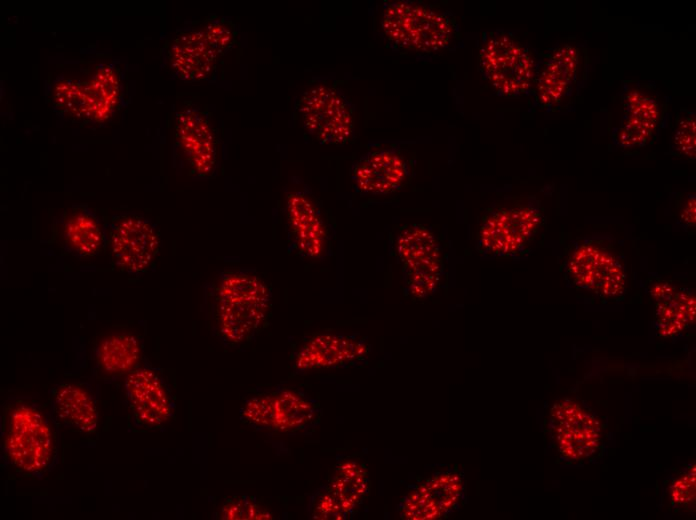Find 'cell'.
<instances>
[{
    "label": "cell",
    "mask_w": 696,
    "mask_h": 520,
    "mask_svg": "<svg viewBox=\"0 0 696 520\" xmlns=\"http://www.w3.org/2000/svg\"><path fill=\"white\" fill-rule=\"evenodd\" d=\"M1 435L4 460L22 475L40 477L57 460L56 428L48 413L35 402L17 398L6 403Z\"/></svg>",
    "instance_id": "obj_1"
},
{
    "label": "cell",
    "mask_w": 696,
    "mask_h": 520,
    "mask_svg": "<svg viewBox=\"0 0 696 520\" xmlns=\"http://www.w3.org/2000/svg\"><path fill=\"white\" fill-rule=\"evenodd\" d=\"M544 223V210L537 197L504 199L492 204L481 216L475 249L485 259H524L531 253Z\"/></svg>",
    "instance_id": "obj_2"
},
{
    "label": "cell",
    "mask_w": 696,
    "mask_h": 520,
    "mask_svg": "<svg viewBox=\"0 0 696 520\" xmlns=\"http://www.w3.org/2000/svg\"><path fill=\"white\" fill-rule=\"evenodd\" d=\"M213 318L223 340L237 344L248 339L263 323L271 294L254 273L225 270L210 288Z\"/></svg>",
    "instance_id": "obj_3"
},
{
    "label": "cell",
    "mask_w": 696,
    "mask_h": 520,
    "mask_svg": "<svg viewBox=\"0 0 696 520\" xmlns=\"http://www.w3.org/2000/svg\"><path fill=\"white\" fill-rule=\"evenodd\" d=\"M380 25L388 47L420 54L449 48L459 30L450 12L412 0L385 1Z\"/></svg>",
    "instance_id": "obj_4"
},
{
    "label": "cell",
    "mask_w": 696,
    "mask_h": 520,
    "mask_svg": "<svg viewBox=\"0 0 696 520\" xmlns=\"http://www.w3.org/2000/svg\"><path fill=\"white\" fill-rule=\"evenodd\" d=\"M538 63V54L512 32L497 28L482 33L478 69L497 96L520 98L531 94Z\"/></svg>",
    "instance_id": "obj_5"
},
{
    "label": "cell",
    "mask_w": 696,
    "mask_h": 520,
    "mask_svg": "<svg viewBox=\"0 0 696 520\" xmlns=\"http://www.w3.org/2000/svg\"><path fill=\"white\" fill-rule=\"evenodd\" d=\"M562 270L571 287L601 299H619L624 294L626 263L610 237L585 236L574 240Z\"/></svg>",
    "instance_id": "obj_6"
},
{
    "label": "cell",
    "mask_w": 696,
    "mask_h": 520,
    "mask_svg": "<svg viewBox=\"0 0 696 520\" xmlns=\"http://www.w3.org/2000/svg\"><path fill=\"white\" fill-rule=\"evenodd\" d=\"M122 94L119 66L102 63L89 79L64 78L57 89L56 106L63 117L100 124L116 112Z\"/></svg>",
    "instance_id": "obj_7"
},
{
    "label": "cell",
    "mask_w": 696,
    "mask_h": 520,
    "mask_svg": "<svg viewBox=\"0 0 696 520\" xmlns=\"http://www.w3.org/2000/svg\"><path fill=\"white\" fill-rule=\"evenodd\" d=\"M394 254L401 266L403 291L406 296L422 299L434 293L444 274L442 247L436 236L419 223L399 228Z\"/></svg>",
    "instance_id": "obj_8"
},
{
    "label": "cell",
    "mask_w": 696,
    "mask_h": 520,
    "mask_svg": "<svg viewBox=\"0 0 696 520\" xmlns=\"http://www.w3.org/2000/svg\"><path fill=\"white\" fill-rule=\"evenodd\" d=\"M296 109L305 130L320 144L344 145L354 138L355 107L338 87L313 85L297 100Z\"/></svg>",
    "instance_id": "obj_9"
},
{
    "label": "cell",
    "mask_w": 696,
    "mask_h": 520,
    "mask_svg": "<svg viewBox=\"0 0 696 520\" xmlns=\"http://www.w3.org/2000/svg\"><path fill=\"white\" fill-rule=\"evenodd\" d=\"M105 227L106 248L119 270L138 276L151 267L160 247L159 230L153 222L134 212H120Z\"/></svg>",
    "instance_id": "obj_10"
},
{
    "label": "cell",
    "mask_w": 696,
    "mask_h": 520,
    "mask_svg": "<svg viewBox=\"0 0 696 520\" xmlns=\"http://www.w3.org/2000/svg\"><path fill=\"white\" fill-rule=\"evenodd\" d=\"M539 63L531 94L547 112L559 110L578 82L581 54L572 44H559L538 54Z\"/></svg>",
    "instance_id": "obj_11"
},
{
    "label": "cell",
    "mask_w": 696,
    "mask_h": 520,
    "mask_svg": "<svg viewBox=\"0 0 696 520\" xmlns=\"http://www.w3.org/2000/svg\"><path fill=\"white\" fill-rule=\"evenodd\" d=\"M550 432L558 453L567 461L589 458L601 443L599 421L579 403L568 399L551 409Z\"/></svg>",
    "instance_id": "obj_12"
},
{
    "label": "cell",
    "mask_w": 696,
    "mask_h": 520,
    "mask_svg": "<svg viewBox=\"0 0 696 520\" xmlns=\"http://www.w3.org/2000/svg\"><path fill=\"white\" fill-rule=\"evenodd\" d=\"M623 112L613 129L612 141L621 148L642 147L658 130L662 108L654 92L642 84H625L621 93Z\"/></svg>",
    "instance_id": "obj_13"
},
{
    "label": "cell",
    "mask_w": 696,
    "mask_h": 520,
    "mask_svg": "<svg viewBox=\"0 0 696 520\" xmlns=\"http://www.w3.org/2000/svg\"><path fill=\"white\" fill-rule=\"evenodd\" d=\"M410 174L409 160L393 146L368 150L350 170L354 189L367 196L388 195L400 190Z\"/></svg>",
    "instance_id": "obj_14"
},
{
    "label": "cell",
    "mask_w": 696,
    "mask_h": 520,
    "mask_svg": "<svg viewBox=\"0 0 696 520\" xmlns=\"http://www.w3.org/2000/svg\"><path fill=\"white\" fill-rule=\"evenodd\" d=\"M175 148L188 172L197 178L210 176L217 164V141L206 114L186 107L175 117Z\"/></svg>",
    "instance_id": "obj_15"
},
{
    "label": "cell",
    "mask_w": 696,
    "mask_h": 520,
    "mask_svg": "<svg viewBox=\"0 0 696 520\" xmlns=\"http://www.w3.org/2000/svg\"><path fill=\"white\" fill-rule=\"evenodd\" d=\"M124 387L136 426L156 428L172 416L173 402L156 369L139 366L127 374Z\"/></svg>",
    "instance_id": "obj_16"
},
{
    "label": "cell",
    "mask_w": 696,
    "mask_h": 520,
    "mask_svg": "<svg viewBox=\"0 0 696 520\" xmlns=\"http://www.w3.org/2000/svg\"><path fill=\"white\" fill-rule=\"evenodd\" d=\"M285 212L296 250L306 258H321L327 250L328 228L310 194L302 190L289 193Z\"/></svg>",
    "instance_id": "obj_17"
},
{
    "label": "cell",
    "mask_w": 696,
    "mask_h": 520,
    "mask_svg": "<svg viewBox=\"0 0 696 520\" xmlns=\"http://www.w3.org/2000/svg\"><path fill=\"white\" fill-rule=\"evenodd\" d=\"M368 348L366 341L358 335L321 333L300 348L294 364L300 371L345 366L362 360Z\"/></svg>",
    "instance_id": "obj_18"
},
{
    "label": "cell",
    "mask_w": 696,
    "mask_h": 520,
    "mask_svg": "<svg viewBox=\"0 0 696 520\" xmlns=\"http://www.w3.org/2000/svg\"><path fill=\"white\" fill-rule=\"evenodd\" d=\"M219 56L199 27L180 30L167 51V60L173 75L190 82L210 78Z\"/></svg>",
    "instance_id": "obj_19"
},
{
    "label": "cell",
    "mask_w": 696,
    "mask_h": 520,
    "mask_svg": "<svg viewBox=\"0 0 696 520\" xmlns=\"http://www.w3.org/2000/svg\"><path fill=\"white\" fill-rule=\"evenodd\" d=\"M57 231L63 250L77 258L94 257L106 248V227L87 204L63 212Z\"/></svg>",
    "instance_id": "obj_20"
},
{
    "label": "cell",
    "mask_w": 696,
    "mask_h": 520,
    "mask_svg": "<svg viewBox=\"0 0 696 520\" xmlns=\"http://www.w3.org/2000/svg\"><path fill=\"white\" fill-rule=\"evenodd\" d=\"M648 292L657 302L655 328L660 336H676L694 323L695 297L690 289L658 280Z\"/></svg>",
    "instance_id": "obj_21"
},
{
    "label": "cell",
    "mask_w": 696,
    "mask_h": 520,
    "mask_svg": "<svg viewBox=\"0 0 696 520\" xmlns=\"http://www.w3.org/2000/svg\"><path fill=\"white\" fill-rule=\"evenodd\" d=\"M55 418L65 426L82 433H94L98 425V410L93 395L81 385L62 383L51 396Z\"/></svg>",
    "instance_id": "obj_22"
},
{
    "label": "cell",
    "mask_w": 696,
    "mask_h": 520,
    "mask_svg": "<svg viewBox=\"0 0 696 520\" xmlns=\"http://www.w3.org/2000/svg\"><path fill=\"white\" fill-rule=\"evenodd\" d=\"M142 357L139 339L122 332L103 338L94 350L99 369L107 375L128 374L138 368Z\"/></svg>",
    "instance_id": "obj_23"
},
{
    "label": "cell",
    "mask_w": 696,
    "mask_h": 520,
    "mask_svg": "<svg viewBox=\"0 0 696 520\" xmlns=\"http://www.w3.org/2000/svg\"><path fill=\"white\" fill-rule=\"evenodd\" d=\"M328 491L349 515L368 491L365 468L355 460H345L335 471Z\"/></svg>",
    "instance_id": "obj_24"
},
{
    "label": "cell",
    "mask_w": 696,
    "mask_h": 520,
    "mask_svg": "<svg viewBox=\"0 0 696 520\" xmlns=\"http://www.w3.org/2000/svg\"><path fill=\"white\" fill-rule=\"evenodd\" d=\"M313 416L312 404L298 393L285 390L275 396L274 429L279 431L299 429Z\"/></svg>",
    "instance_id": "obj_25"
},
{
    "label": "cell",
    "mask_w": 696,
    "mask_h": 520,
    "mask_svg": "<svg viewBox=\"0 0 696 520\" xmlns=\"http://www.w3.org/2000/svg\"><path fill=\"white\" fill-rule=\"evenodd\" d=\"M400 515L406 519H439L445 513L430 489L421 483L414 486L401 500Z\"/></svg>",
    "instance_id": "obj_26"
},
{
    "label": "cell",
    "mask_w": 696,
    "mask_h": 520,
    "mask_svg": "<svg viewBox=\"0 0 696 520\" xmlns=\"http://www.w3.org/2000/svg\"><path fill=\"white\" fill-rule=\"evenodd\" d=\"M673 155L694 160L696 156V117L695 112L681 109L676 117L670 141Z\"/></svg>",
    "instance_id": "obj_27"
},
{
    "label": "cell",
    "mask_w": 696,
    "mask_h": 520,
    "mask_svg": "<svg viewBox=\"0 0 696 520\" xmlns=\"http://www.w3.org/2000/svg\"><path fill=\"white\" fill-rule=\"evenodd\" d=\"M199 28L220 56L231 50L236 43V25L226 17L210 15L203 20Z\"/></svg>",
    "instance_id": "obj_28"
},
{
    "label": "cell",
    "mask_w": 696,
    "mask_h": 520,
    "mask_svg": "<svg viewBox=\"0 0 696 520\" xmlns=\"http://www.w3.org/2000/svg\"><path fill=\"white\" fill-rule=\"evenodd\" d=\"M219 516L224 520H270L273 515L249 497H235L221 507Z\"/></svg>",
    "instance_id": "obj_29"
},
{
    "label": "cell",
    "mask_w": 696,
    "mask_h": 520,
    "mask_svg": "<svg viewBox=\"0 0 696 520\" xmlns=\"http://www.w3.org/2000/svg\"><path fill=\"white\" fill-rule=\"evenodd\" d=\"M241 415L248 422L259 427L273 428L275 417V396L263 395L249 399Z\"/></svg>",
    "instance_id": "obj_30"
},
{
    "label": "cell",
    "mask_w": 696,
    "mask_h": 520,
    "mask_svg": "<svg viewBox=\"0 0 696 520\" xmlns=\"http://www.w3.org/2000/svg\"><path fill=\"white\" fill-rule=\"evenodd\" d=\"M670 499L675 508L691 507L695 499V465L680 474L670 486Z\"/></svg>",
    "instance_id": "obj_31"
},
{
    "label": "cell",
    "mask_w": 696,
    "mask_h": 520,
    "mask_svg": "<svg viewBox=\"0 0 696 520\" xmlns=\"http://www.w3.org/2000/svg\"><path fill=\"white\" fill-rule=\"evenodd\" d=\"M312 515L313 518L322 520H342L348 516L340 503L328 490L318 497L313 507Z\"/></svg>",
    "instance_id": "obj_32"
},
{
    "label": "cell",
    "mask_w": 696,
    "mask_h": 520,
    "mask_svg": "<svg viewBox=\"0 0 696 520\" xmlns=\"http://www.w3.org/2000/svg\"><path fill=\"white\" fill-rule=\"evenodd\" d=\"M677 224L686 231L695 229L696 224V197L691 192L685 196L678 212Z\"/></svg>",
    "instance_id": "obj_33"
}]
</instances>
